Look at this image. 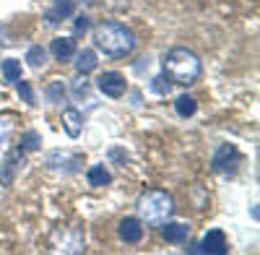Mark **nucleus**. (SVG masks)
<instances>
[{"instance_id":"obj_1","label":"nucleus","mask_w":260,"mask_h":255,"mask_svg":"<svg viewBox=\"0 0 260 255\" xmlns=\"http://www.w3.org/2000/svg\"><path fill=\"white\" fill-rule=\"evenodd\" d=\"M94 45L110 57H125L136 50V34L130 31L125 24L117 21H104L94 29Z\"/></svg>"},{"instance_id":"obj_2","label":"nucleus","mask_w":260,"mask_h":255,"mask_svg":"<svg viewBox=\"0 0 260 255\" xmlns=\"http://www.w3.org/2000/svg\"><path fill=\"white\" fill-rule=\"evenodd\" d=\"M203 66L201 57L187 47H172L164 57V76L172 83H180V86H192L195 81L201 78Z\"/></svg>"},{"instance_id":"obj_3","label":"nucleus","mask_w":260,"mask_h":255,"mask_svg":"<svg viewBox=\"0 0 260 255\" xmlns=\"http://www.w3.org/2000/svg\"><path fill=\"white\" fill-rule=\"evenodd\" d=\"M136 208H138L141 221H146V224H164V221H169L172 214H175V201H172V196L167 193V190L151 187V190H146V193L138 196Z\"/></svg>"},{"instance_id":"obj_4","label":"nucleus","mask_w":260,"mask_h":255,"mask_svg":"<svg viewBox=\"0 0 260 255\" xmlns=\"http://www.w3.org/2000/svg\"><path fill=\"white\" fill-rule=\"evenodd\" d=\"M99 91L107 94V97H112V99H120L127 91V81L117 71H107V73L99 76Z\"/></svg>"},{"instance_id":"obj_5","label":"nucleus","mask_w":260,"mask_h":255,"mask_svg":"<svg viewBox=\"0 0 260 255\" xmlns=\"http://www.w3.org/2000/svg\"><path fill=\"white\" fill-rule=\"evenodd\" d=\"M213 172H234L237 164H240V151L232 146V143H224L219 146V151L213 154Z\"/></svg>"},{"instance_id":"obj_6","label":"nucleus","mask_w":260,"mask_h":255,"mask_svg":"<svg viewBox=\"0 0 260 255\" xmlns=\"http://www.w3.org/2000/svg\"><path fill=\"white\" fill-rule=\"evenodd\" d=\"M21 164H24V151H21V148H16V151H11V154L6 156V162L0 164V185H13L16 172L21 169Z\"/></svg>"},{"instance_id":"obj_7","label":"nucleus","mask_w":260,"mask_h":255,"mask_svg":"<svg viewBox=\"0 0 260 255\" xmlns=\"http://www.w3.org/2000/svg\"><path fill=\"white\" fill-rule=\"evenodd\" d=\"M117 235H120L122 242H141V237H143V221L136 219V216H125V219H120V224H117Z\"/></svg>"},{"instance_id":"obj_8","label":"nucleus","mask_w":260,"mask_h":255,"mask_svg":"<svg viewBox=\"0 0 260 255\" xmlns=\"http://www.w3.org/2000/svg\"><path fill=\"white\" fill-rule=\"evenodd\" d=\"M198 250L201 252H213V255H224L226 252V235L221 229H211L208 235H203Z\"/></svg>"},{"instance_id":"obj_9","label":"nucleus","mask_w":260,"mask_h":255,"mask_svg":"<svg viewBox=\"0 0 260 255\" xmlns=\"http://www.w3.org/2000/svg\"><path fill=\"white\" fill-rule=\"evenodd\" d=\"M60 122H62V131L68 133L71 138H78V136H81L83 115H81L76 107H65V110H62V115H60Z\"/></svg>"},{"instance_id":"obj_10","label":"nucleus","mask_w":260,"mask_h":255,"mask_svg":"<svg viewBox=\"0 0 260 255\" xmlns=\"http://www.w3.org/2000/svg\"><path fill=\"white\" fill-rule=\"evenodd\" d=\"M73 8H76L73 0H52V8L47 11V21L50 24H60L62 18L73 16Z\"/></svg>"},{"instance_id":"obj_11","label":"nucleus","mask_w":260,"mask_h":255,"mask_svg":"<svg viewBox=\"0 0 260 255\" xmlns=\"http://www.w3.org/2000/svg\"><path fill=\"white\" fill-rule=\"evenodd\" d=\"M50 50H52V55H55L57 60H71V57L76 55V39H71V37L52 39Z\"/></svg>"},{"instance_id":"obj_12","label":"nucleus","mask_w":260,"mask_h":255,"mask_svg":"<svg viewBox=\"0 0 260 255\" xmlns=\"http://www.w3.org/2000/svg\"><path fill=\"white\" fill-rule=\"evenodd\" d=\"M161 237L167 240V242H185L187 240V227L185 224H180V221H164V229H161Z\"/></svg>"},{"instance_id":"obj_13","label":"nucleus","mask_w":260,"mask_h":255,"mask_svg":"<svg viewBox=\"0 0 260 255\" xmlns=\"http://www.w3.org/2000/svg\"><path fill=\"white\" fill-rule=\"evenodd\" d=\"M86 180L94 187H104V185L112 182V175L104 169V164H94V167H89V172H86Z\"/></svg>"},{"instance_id":"obj_14","label":"nucleus","mask_w":260,"mask_h":255,"mask_svg":"<svg viewBox=\"0 0 260 255\" xmlns=\"http://www.w3.org/2000/svg\"><path fill=\"white\" fill-rule=\"evenodd\" d=\"M96 68V52L94 50H83V52H78V60H76V71L78 73H91Z\"/></svg>"},{"instance_id":"obj_15","label":"nucleus","mask_w":260,"mask_h":255,"mask_svg":"<svg viewBox=\"0 0 260 255\" xmlns=\"http://www.w3.org/2000/svg\"><path fill=\"white\" fill-rule=\"evenodd\" d=\"M175 110H177L180 117H190V115H195V110H198V102H195L192 97H187V94H182L175 102Z\"/></svg>"},{"instance_id":"obj_16","label":"nucleus","mask_w":260,"mask_h":255,"mask_svg":"<svg viewBox=\"0 0 260 255\" xmlns=\"http://www.w3.org/2000/svg\"><path fill=\"white\" fill-rule=\"evenodd\" d=\"M3 78H6L8 83H16V81L21 78V66H18V60H13V57L3 60Z\"/></svg>"},{"instance_id":"obj_17","label":"nucleus","mask_w":260,"mask_h":255,"mask_svg":"<svg viewBox=\"0 0 260 255\" xmlns=\"http://www.w3.org/2000/svg\"><path fill=\"white\" fill-rule=\"evenodd\" d=\"M26 60H29V66H31V68H42V66L47 62V52H45V47H39V45L29 47Z\"/></svg>"},{"instance_id":"obj_18","label":"nucleus","mask_w":260,"mask_h":255,"mask_svg":"<svg viewBox=\"0 0 260 255\" xmlns=\"http://www.w3.org/2000/svg\"><path fill=\"white\" fill-rule=\"evenodd\" d=\"M47 99H50V102H62V99H65L62 81H52V83H50V86H47Z\"/></svg>"},{"instance_id":"obj_19","label":"nucleus","mask_w":260,"mask_h":255,"mask_svg":"<svg viewBox=\"0 0 260 255\" xmlns=\"http://www.w3.org/2000/svg\"><path fill=\"white\" fill-rule=\"evenodd\" d=\"M151 89H154L156 94H161V97H167V94L172 91V81H169L167 76H159V78H154V83H151Z\"/></svg>"},{"instance_id":"obj_20","label":"nucleus","mask_w":260,"mask_h":255,"mask_svg":"<svg viewBox=\"0 0 260 255\" xmlns=\"http://www.w3.org/2000/svg\"><path fill=\"white\" fill-rule=\"evenodd\" d=\"M21 151H34V148H39V136L37 133H26V136H21Z\"/></svg>"},{"instance_id":"obj_21","label":"nucleus","mask_w":260,"mask_h":255,"mask_svg":"<svg viewBox=\"0 0 260 255\" xmlns=\"http://www.w3.org/2000/svg\"><path fill=\"white\" fill-rule=\"evenodd\" d=\"M18 94H21V97H24V102H29V104H34V91H31V86H29V83H26V81H21V78H18Z\"/></svg>"},{"instance_id":"obj_22","label":"nucleus","mask_w":260,"mask_h":255,"mask_svg":"<svg viewBox=\"0 0 260 255\" xmlns=\"http://www.w3.org/2000/svg\"><path fill=\"white\" fill-rule=\"evenodd\" d=\"M107 6H110L112 11H122V8H127L130 6V0H104Z\"/></svg>"},{"instance_id":"obj_23","label":"nucleus","mask_w":260,"mask_h":255,"mask_svg":"<svg viewBox=\"0 0 260 255\" xmlns=\"http://www.w3.org/2000/svg\"><path fill=\"white\" fill-rule=\"evenodd\" d=\"M86 29H89V18H86V16H81V18L76 21V31L81 34V31H86Z\"/></svg>"},{"instance_id":"obj_24","label":"nucleus","mask_w":260,"mask_h":255,"mask_svg":"<svg viewBox=\"0 0 260 255\" xmlns=\"http://www.w3.org/2000/svg\"><path fill=\"white\" fill-rule=\"evenodd\" d=\"M78 3H86V6H89V3H94V0H78Z\"/></svg>"}]
</instances>
